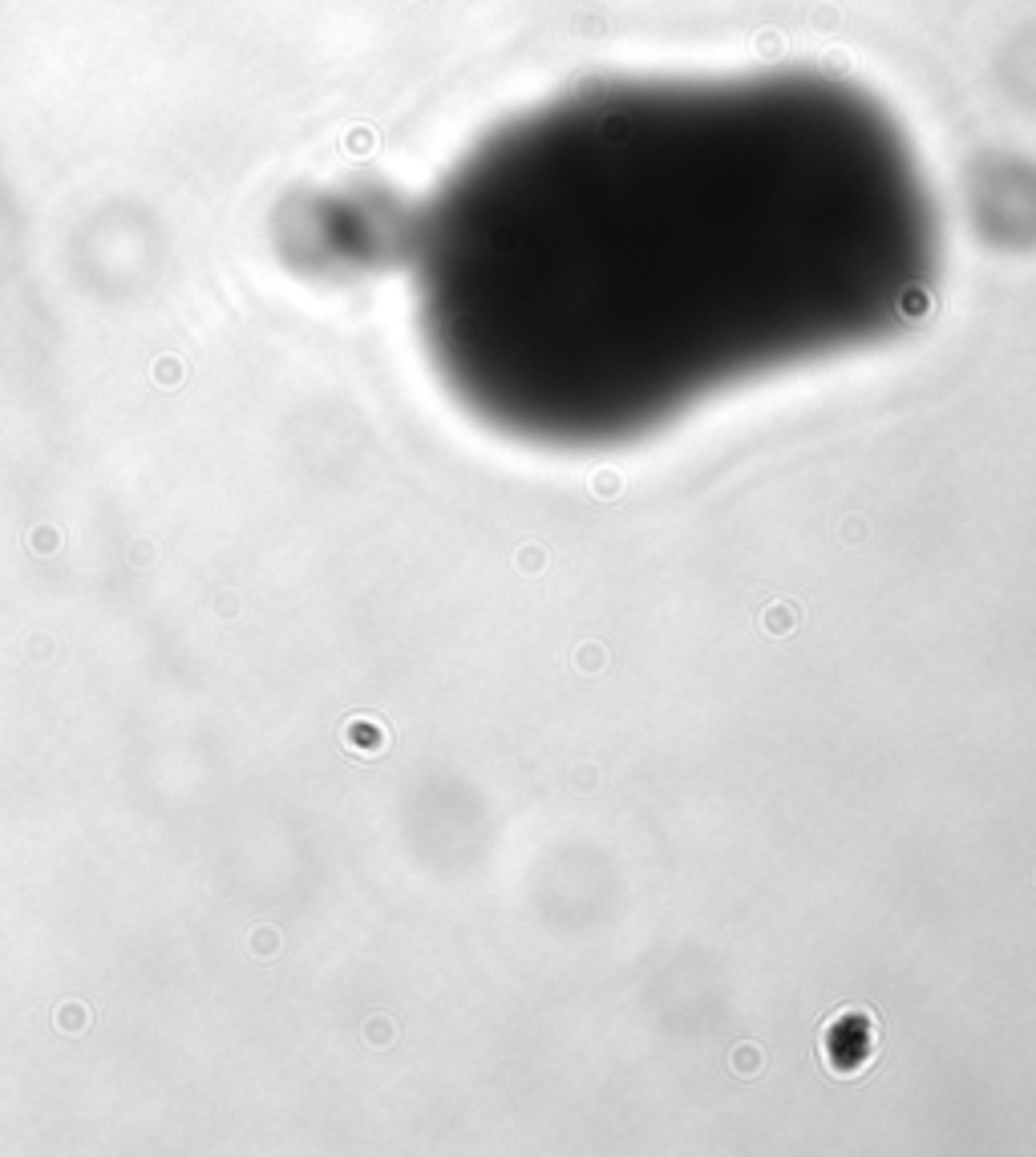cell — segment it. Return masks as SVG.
Listing matches in <instances>:
<instances>
[{
  "instance_id": "6da1fadb",
  "label": "cell",
  "mask_w": 1036,
  "mask_h": 1157,
  "mask_svg": "<svg viewBox=\"0 0 1036 1157\" xmlns=\"http://www.w3.org/2000/svg\"><path fill=\"white\" fill-rule=\"evenodd\" d=\"M940 219L871 94L782 70L604 82L466 159L417 235L441 381L490 429L611 450L923 316Z\"/></svg>"
}]
</instances>
